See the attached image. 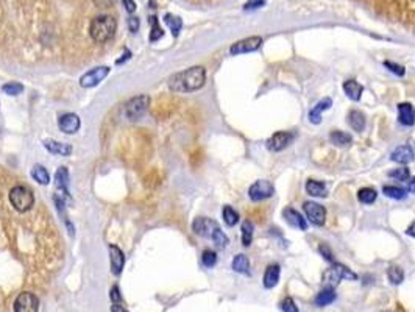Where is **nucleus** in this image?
<instances>
[{"label":"nucleus","mask_w":415,"mask_h":312,"mask_svg":"<svg viewBox=\"0 0 415 312\" xmlns=\"http://www.w3.org/2000/svg\"><path fill=\"white\" fill-rule=\"evenodd\" d=\"M192 229L195 234H199V236L202 238H208V239H212L214 238V234L217 229H220L219 223L211 220V219H206V217H199L194 220L192 223Z\"/></svg>","instance_id":"obj_7"},{"label":"nucleus","mask_w":415,"mask_h":312,"mask_svg":"<svg viewBox=\"0 0 415 312\" xmlns=\"http://www.w3.org/2000/svg\"><path fill=\"white\" fill-rule=\"evenodd\" d=\"M262 44V37L259 36H251V37H245L242 41H238L231 46L230 53L231 55H242V53H250L254 52L261 47Z\"/></svg>","instance_id":"obj_10"},{"label":"nucleus","mask_w":415,"mask_h":312,"mask_svg":"<svg viewBox=\"0 0 415 312\" xmlns=\"http://www.w3.org/2000/svg\"><path fill=\"white\" fill-rule=\"evenodd\" d=\"M342 280H358V275L344 264L332 262V267L323 273L322 284L325 289H335Z\"/></svg>","instance_id":"obj_3"},{"label":"nucleus","mask_w":415,"mask_h":312,"mask_svg":"<svg viewBox=\"0 0 415 312\" xmlns=\"http://www.w3.org/2000/svg\"><path fill=\"white\" fill-rule=\"evenodd\" d=\"M44 147L53 153V154H61V156H69L72 153V147L69 144H64V142H58V141H53V139H49V141H44Z\"/></svg>","instance_id":"obj_20"},{"label":"nucleus","mask_w":415,"mask_h":312,"mask_svg":"<svg viewBox=\"0 0 415 312\" xmlns=\"http://www.w3.org/2000/svg\"><path fill=\"white\" fill-rule=\"evenodd\" d=\"M407 190L410 193H415V178H410L409 183H407Z\"/></svg>","instance_id":"obj_48"},{"label":"nucleus","mask_w":415,"mask_h":312,"mask_svg":"<svg viewBox=\"0 0 415 312\" xmlns=\"http://www.w3.org/2000/svg\"><path fill=\"white\" fill-rule=\"evenodd\" d=\"M80 119H78V115L77 114H73V112H66L60 117V121H58V127L63 133L66 134H73V133H77L80 130Z\"/></svg>","instance_id":"obj_12"},{"label":"nucleus","mask_w":415,"mask_h":312,"mask_svg":"<svg viewBox=\"0 0 415 312\" xmlns=\"http://www.w3.org/2000/svg\"><path fill=\"white\" fill-rule=\"evenodd\" d=\"M389 177L390 178H395L398 181H406V180H409L410 173H409V169L407 167H398V169L390 170L389 172Z\"/></svg>","instance_id":"obj_35"},{"label":"nucleus","mask_w":415,"mask_h":312,"mask_svg":"<svg viewBox=\"0 0 415 312\" xmlns=\"http://www.w3.org/2000/svg\"><path fill=\"white\" fill-rule=\"evenodd\" d=\"M253 241V223L245 220L242 223V244L245 247H248Z\"/></svg>","instance_id":"obj_33"},{"label":"nucleus","mask_w":415,"mask_h":312,"mask_svg":"<svg viewBox=\"0 0 415 312\" xmlns=\"http://www.w3.org/2000/svg\"><path fill=\"white\" fill-rule=\"evenodd\" d=\"M398 121L406 127H412L415 124V109L410 103L398 105Z\"/></svg>","instance_id":"obj_17"},{"label":"nucleus","mask_w":415,"mask_h":312,"mask_svg":"<svg viewBox=\"0 0 415 312\" xmlns=\"http://www.w3.org/2000/svg\"><path fill=\"white\" fill-rule=\"evenodd\" d=\"M348 124H350V127L354 130V131H364V128H365V115L361 112V111H358V109H353V111H350L348 112Z\"/></svg>","instance_id":"obj_22"},{"label":"nucleus","mask_w":415,"mask_h":312,"mask_svg":"<svg viewBox=\"0 0 415 312\" xmlns=\"http://www.w3.org/2000/svg\"><path fill=\"white\" fill-rule=\"evenodd\" d=\"M281 309H283V312H298V307L295 306V301H293L292 298H286V300H283V303H281Z\"/></svg>","instance_id":"obj_40"},{"label":"nucleus","mask_w":415,"mask_h":312,"mask_svg":"<svg viewBox=\"0 0 415 312\" xmlns=\"http://www.w3.org/2000/svg\"><path fill=\"white\" fill-rule=\"evenodd\" d=\"M2 91H4L5 94H8V95H19V94L24 91V86H22L21 83L11 82V83L4 85V86H2Z\"/></svg>","instance_id":"obj_36"},{"label":"nucleus","mask_w":415,"mask_h":312,"mask_svg":"<svg viewBox=\"0 0 415 312\" xmlns=\"http://www.w3.org/2000/svg\"><path fill=\"white\" fill-rule=\"evenodd\" d=\"M334 300H335V292H334V289H323L320 294H317V297H315V304H317L319 307H323V306L331 304Z\"/></svg>","instance_id":"obj_27"},{"label":"nucleus","mask_w":415,"mask_h":312,"mask_svg":"<svg viewBox=\"0 0 415 312\" xmlns=\"http://www.w3.org/2000/svg\"><path fill=\"white\" fill-rule=\"evenodd\" d=\"M283 216L286 219V222L290 225V226H297L298 229L301 231H306L308 229V222L303 219V216H301L298 211H295L293 208H286L283 211Z\"/></svg>","instance_id":"obj_16"},{"label":"nucleus","mask_w":415,"mask_h":312,"mask_svg":"<svg viewBox=\"0 0 415 312\" xmlns=\"http://www.w3.org/2000/svg\"><path fill=\"white\" fill-rule=\"evenodd\" d=\"M223 220L228 226H234L238 222H239V214L231 208V206H225L223 208Z\"/></svg>","instance_id":"obj_32"},{"label":"nucleus","mask_w":415,"mask_h":312,"mask_svg":"<svg viewBox=\"0 0 415 312\" xmlns=\"http://www.w3.org/2000/svg\"><path fill=\"white\" fill-rule=\"evenodd\" d=\"M111 312H128V310H127V309H124L121 304H114V306L111 307Z\"/></svg>","instance_id":"obj_49"},{"label":"nucleus","mask_w":415,"mask_h":312,"mask_svg":"<svg viewBox=\"0 0 415 312\" xmlns=\"http://www.w3.org/2000/svg\"><path fill=\"white\" fill-rule=\"evenodd\" d=\"M292 139H293V134L292 133H289V131H278L272 138H269L267 148L270 151H281V150H284L290 144Z\"/></svg>","instance_id":"obj_13"},{"label":"nucleus","mask_w":415,"mask_h":312,"mask_svg":"<svg viewBox=\"0 0 415 312\" xmlns=\"http://www.w3.org/2000/svg\"><path fill=\"white\" fill-rule=\"evenodd\" d=\"M114 2H116V0H94V4L97 7H102V8H108L111 5H114Z\"/></svg>","instance_id":"obj_46"},{"label":"nucleus","mask_w":415,"mask_h":312,"mask_svg":"<svg viewBox=\"0 0 415 312\" xmlns=\"http://www.w3.org/2000/svg\"><path fill=\"white\" fill-rule=\"evenodd\" d=\"M376 197H378V193H376V190L371 189V187H364V189H361V190L358 192V199H359V202H361V203H365V205L374 203Z\"/></svg>","instance_id":"obj_29"},{"label":"nucleus","mask_w":415,"mask_h":312,"mask_svg":"<svg viewBox=\"0 0 415 312\" xmlns=\"http://www.w3.org/2000/svg\"><path fill=\"white\" fill-rule=\"evenodd\" d=\"M31 177H33L37 183H39V184H43V186H46V184L50 183V175H49V172L46 170V167H43V166H39V164L33 167Z\"/></svg>","instance_id":"obj_28"},{"label":"nucleus","mask_w":415,"mask_h":312,"mask_svg":"<svg viewBox=\"0 0 415 312\" xmlns=\"http://www.w3.org/2000/svg\"><path fill=\"white\" fill-rule=\"evenodd\" d=\"M233 270L238 273H244V275H248L250 273V261L245 255H238L233 259Z\"/></svg>","instance_id":"obj_25"},{"label":"nucleus","mask_w":415,"mask_h":312,"mask_svg":"<svg viewBox=\"0 0 415 312\" xmlns=\"http://www.w3.org/2000/svg\"><path fill=\"white\" fill-rule=\"evenodd\" d=\"M10 202L13 205V208L19 212H25L28 211L33 203H34V195L33 192L25 187V186H14L10 190Z\"/></svg>","instance_id":"obj_4"},{"label":"nucleus","mask_w":415,"mask_h":312,"mask_svg":"<svg viewBox=\"0 0 415 312\" xmlns=\"http://www.w3.org/2000/svg\"><path fill=\"white\" fill-rule=\"evenodd\" d=\"M109 297H111V300H112V303H114V304H119V303H121L122 297H121V294H119V287H117V286H114V287L111 289Z\"/></svg>","instance_id":"obj_43"},{"label":"nucleus","mask_w":415,"mask_h":312,"mask_svg":"<svg viewBox=\"0 0 415 312\" xmlns=\"http://www.w3.org/2000/svg\"><path fill=\"white\" fill-rule=\"evenodd\" d=\"M205 80H206L205 69L202 66H195L184 72L175 73L170 78L169 88L176 92H192L200 89L205 85Z\"/></svg>","instance_id":"obj_1"},{"label":"nucleus","mask_w":415,"mask_h":312,"mask_svg":"<svg viewBox=\"0 0 415 312\" xmlns=\"http://www.w3.org/2000/svg\"><path fill=\"white\" fill-rule=\"evenodd\" d=\"M413 158H415L413 150L409 145H400L390 154V160L398 163V164H409L413 161Z\"/></svg>","instance_id":"obj_15"},{"label":"nucleus","mask_w":415,"mask_h":312,"mask_svg":"<svg viewBox=\"0 0 415 312\" xmlns=\"http://www.w3.org/2000/svg\"><path fill=\"white\" fill-rule=\"evenodd\" d=\"M319 251H320V255L326 259V261H329V262H334V255H332V251H331V248L328 247V245H320V248H319Z\"/></svg>","instance_id":"obj_41"},{"label":"nucleus","mask_w":415,"mask_h":312,"mask_svg":"<svg viewBox=\"0 0 415 312\" xmlns=\"http://www.w3.org/2000/svg\"><path fill=\"white\" fill-rule=\"evenodd\" d=\"M406 234H407V236H410V238H415V222H412L409 225V228L406 229Z\"/></svg>","instance_id":"obj_47"},{"label":"nucleus","mask_w":415,"mask_h":312,"mask_svg":"<svg viewBox=\"0 0 415 312\" xmlns=\"http://www.w3.org/2000/svg\"><path fill=\"white\" fill-rule=\"evenodd\" d=\"M202 262H203V265L205 267H214L215 265V262H217V255L212 251V250H205L203 251V255H202Z\"/></svg>","instance_id":"obj_37"},{"label":"nucleus","mask_w":415,"mask_h":312,"mask_svg":"<svg viewBox=\"0 0 415 312\" xmlns=\"http://www.w3.org/2000/svg\"><path fill=\"white\" fill-rule=\"evenodd\" d=\"M37 307H39V301L30 292L19 294L13 304L14 312H37Z\"/></svg>","instance_id":"obj_9"},{"label":"nucleus","mask_w":415,"mask_h":312,"mask_svg":"<svg viewBox=\"0 0 415 312\" xmlns=\"http://www.w3.org/2000/svg\"><path fill=\"white\" fill-rule=\"evenodd\" d=\"M383 192H384V195H387V197H390V199H395V200H403L407 197L406 190L403 187H398V186H384Z\"/></svg>","instance_id":"obj_30"},{"label":"nucleus","mask_w":415,"mask_h":312,"mask_svg":"<svg viewBox=\"0 0 415 312\" xmlns=\"http://www.w3.org/2000/svg\"><path fill=\"white\" fill-rule=\"evenodd\" d=\"M150 105V99L148 95H137L133 97L127 105H125V114L130 121H137L147 112Z\"/></svg>","instance_id":"obj_5"},{"label":"nucleus","mask_w":415,"mask_h":312,"mask_svg":"<svg viewBox=\"0 0 415 312\" xmlns=\"http://www.w3.org/2000/svg\"><path fill=\"white\" fill-rule=\"evenodd\" d=\"M122 4H124L125 10L128 13H134L136 11V2H134V0H122Z\"/></svg>","instance_id":"obj_44"},{"label":"nucleus","mask_w":415,"mask_h":312,"mask_svg":"<svg viewBox=\"0 0 415 312\" xmlns=\"http://www.w3.org/2000/svg\"><path fill=\"white\" fill-rule=\"evenodd\" d=\"M306 192L312 197H319V199H325L328 195V189L326 184L322 181H315V180H309L306 183Z\"/></svg>","instance_id":"obj_21"},{"label":"nucleus","mask_w":415,"mask_h":312,"mask_svg":"<svg viewBox=\"0 0 415 312\" xmlns=\"http://www.w3.org/2000/svg\"><path fill=\"white\" fill-rule=\"evenodd\" d=\"M266 5V0H250V2L245 4V10H256V8H261Z\"/></svg>","instance_id":"obj_42"},{"label":"nucleus","mask_w":415,"mask_h":312,"mask_svg":"<svg viewBox=\"0 0 415 312\" xmlns=\"http://www.w3.org/2000/svg\"><path fill=\"white\" fill-rule=\"evenodd\" d=\"M109 73V67L108 66H102V67H95L89 72H86L82 78H80V85L82 88H94L97 86L102 80L108 76Z\"/></svg>","instance_id":"obj_8"},{"label":"nucleus","mask_w":415,"mask_h":312,"mask_svg":"<svg viewBox=\"0 0 415 312\" xmlns=\"http://www.w3.org/2000/svg\"><path fill=\"white\" fill-rule=\"evenodd\" d=\"M331 106H332V100H331L329 97L322 99V100H320V102L309 111V121H311V124L319 125V124L322 122V112L326 111V109H329Z\"/></svg>","instance_id":"obj_18"},{"label":"nucleus","mask_w":415,"mask_h":312,"mask_svg":"<svg viewBox=\"0 0 415 312\" xmlns=\"http://www.w3.org/2000/svg\"><path fill=\"white\" fill-rule=\"evenodd\" d=\"M128 28H130V31H137V28H139V19L137 17H130L128 19Z\"/></svg>","instance_id":"obj_45"},{"label":"nucleus","mask_w":415,"mask_h":312,"mask_svg":"<svg viewBox=\"0 0 415 312\" xmlns=\"http://www.w3.org/2000/svg\"><path fill=\"white\" fill-rule=\"evenodd\" d=\"M275 193V187L270 181H266V180H259L256 181L250 190H248V197L253 200V202H261V200H266L269 197Z\"/></svg>","instance_id":"obj_6"},{"label":"nucleus","mask_w":415,"mask_h":312,"mask_svg":"<svg viewBox=\"0 0 415 312\" xmlns=\"http://www.w3.org/2000/svg\"><path fill=\"white\" fill-rule=\"evenodd\" d=\"M116 28H117L116 19L112 16L103 14L92 19L91 27H89V34L95 43H106L116 34Z\"/></svg>","instance_id":"obj_2"},{"label":"nucleus","mask_w":415,"mask_h":312,"mask_svg":"<svg viewBox=\"0 0 415 312\" xmlns=\"http://www.w3.org/2000/svg\"><path fill=\"white\" fill-rule=\"evenodd\" d=\"M384 66L390 70V72H393L395 75H398V76H403L404 73H406V70H404V67L403 66H400V64H397V63H392V61H384Z\"/></svg>","instance_id":"obj_39"},{"label":"nucleus","mask_w":415,"mask_h":312,"mask_svg":"<svg viewBox=\"0 0 415 312\" xmlns=\"http://www.w3.org/2000/svg\"><path fill=\"white\" fill-rule=\"evenodd\" d=\"M109 261H111V270L114 275H119L124 268L125 264V256L124 251L116 247V245H109Z\"/></svg>","instance_id":"obj_14"},{"label":"nucleus","mask_w":415,"mask_h":312,"mask_svg":"<svg viewBox=\"0 0 415 312\" xmlns=\"http://www.w3.org/2000/svg\"><path fill=\"white\" fill-rule=\"evenodd\" d=\"M303 209H305L306 217L309 219V222L312 225L320 226V225L325 223V220H326V209L322 205H319L315 202H305Z\"/></svg>","instance_id":"obj_11"},{"label":"nucleus","mask_w":415,"mask_h":312,"mask_svg":"<svg viewBox=\"0 0 415 312\" xmlns=\"http://www.w3.org/2000/svg\"><path fill=\"white\" fill-rule=\"evenodd\" d=\"M344 91H345V94L348 95V99L358 102V100H361V95H362V92H364V86L359 85L358 82L348 80V82L344 83Z\"/></svg>","instance_id":"obj_23"},{"label":"nucleus","mask_w":415,"mask_h":312,"mask_svg":"<svg viewBox=\"0 0 415 312\" xmlns=\"http://www.w3.org/2000/svg\"><path fill=\"white\" fill-rule=\"evenodd\" d=\"M164 21H166V24H167V25L170 27V30H172V34H173V36H178V33H180V30H181V27H183V22H181V19H180L178 16L166 14Z\"/></svg>","instance_id":"obj_34"},{"label":"nucleus","mask_w":415,"mask_h":312,"mask_svg":"<svg viewBox=\"0 0 415 312\" xmlns=\"http://www.w3.org/2000/svg\"><path fill=\"white\" fill-rule=\"evenodd\" d=\"M387 278H389V281H390L392 284L398 286V284H401V283L404 281V271H403L400 267L392 265V267H389V270H387Z\"/></svg>","instance_id":"obj_31"},{"label":"nucleus","mask_w":415,"mask_h":312,"mask_svg":"<svg viewBox=\"0 0 415 312\" xmlns=\"http://www.w3.org/2000/svg\"><path fill=\"white\" fill-rule=\"evenodd\" d=\"M150 22H152V25H153V30H152V34H150V41L152 43H155V41H158V39L163 36V28L160 27V24H158V19L153 16V17H150Z\"/></svg>","instance_id":"obj_38"},{"label":"nucleus","mask_w":415,"mask_h":312,"mask_svg":"<svg viewBox=\"0 0 415 312\" xmlns=\"http://www.w3.org/2000/svg\"><path fill=\"white\" fill-rule=\"evenodd\" d=\"M55 184H56V187L61 189L66 195H69V189H67V186H69V172H67L66 167H60V169L56 170V175H55Z\"/></svg>","instance_id":"obj_24"},{"label":"nucleus","mask_w":415,"mask_h":312,"mask_svg":"<svg viewBox=\"0 0 415 312\" xmlns=\"http://www.w3.org/2000/svg\"><path fill=\"white\" fill-rule=\"evenodd\" d=\"M280 273H281V268L278 264H272L267 267L266 273H264V287L266 289H273L278 281H280Z\"/></svg>","instance_id":"obj_19"},{"label":"nucleus","mask_w":415,"mask_h":312,"mask_svg":"<svg viewBox=\"0 0 415 312\" xmlns=\"http://www.w3.org/2000/svg\"><path fill=\"white\" fill-rule=\"evenodd\" d=\"M329 139L334 145H339V147H347L348 144H351L353 138L351 134L345 133V131H332L329 134Z\"/></svg>","instance_id":"obj_26"}]
</instances>
